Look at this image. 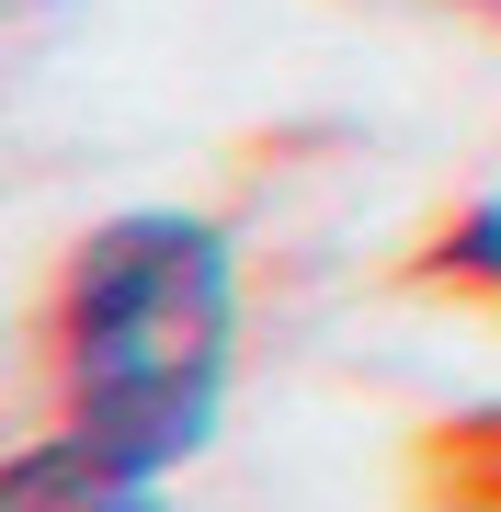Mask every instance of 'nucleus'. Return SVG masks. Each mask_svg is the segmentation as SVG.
I'll use <instances>...</instances> for the list:
<instances>
[{
	"label": "nucleus",
	"mask_w": 501,
	"mask_h": 512,
	"mask_svg": "<svg viewBox=\"0 0 501 512\" xmlns=\"http://www.w3.org/2000/svg\"><path fill=\"white\" fill-rule=\"evenodd\" d=\"M410 285H456V296H501V194L456 205L445 228L410 251Z\"/></svg>",
	"instance_id": "nucleus-4"
},
{
	"label": "nucleus",
	"mask_w": 501,
	"mask_h": 512,
	"mask_svg": "<svg viewBox=\"0 0 501 512\" xmlns=\"http://www.w3.org/2000/svg\"><path fill=\"white\" fill-rule=\"evenodd\" d=\"M35 376L57 433L126 467H194L240 376V251L205 205H114L35 296Z\"/></svg>",
	"instance_id": "nucleus-1"
},
{
	"label": "nucleus",
	"mask_w": 501,
	"mask_h": 512,
	"mask_svg": "<svg viewBox=\"0 0 501 512\" xmlns=\"http://www.w3.org/2000/svg\"><path fill=\"white\" fill-rule=\"evenodd\" d=\"M0 512H171V478L103 456L80 433H35L0 456Z\"/></svg>",
	"instance_id": "nucleus-2"
},
{
	"label": "nucleus",
	"mask_w": 501,
	"mask_h": 512,
	"mask_svg": "<svg viewBox=\"0 0 501 512\" xmlns=\"http://www.w3.org/2000/svg\"><path fill=\"white\" fill-rule=\"evenodd\" d=\"M479 12H501V0H479Z\"/></svg>",
	"instance_id": "nucleus-5"
},
{
	"label": "nucleus",
	"mask_w": 501,
	"mask_h": 512,
	"mask_svg": "<svg viewBox=\"0 0 501 512\" xmlns=\"http://www.w3.org/2000/svg\"><path fill=\"white\" fill-rule=\"evenodd\" d=\"M410 501L422 512H501V410H456L410 444Z\"/></svg>",
	"instance_id": "nucleus-3"
}]
</instances>
